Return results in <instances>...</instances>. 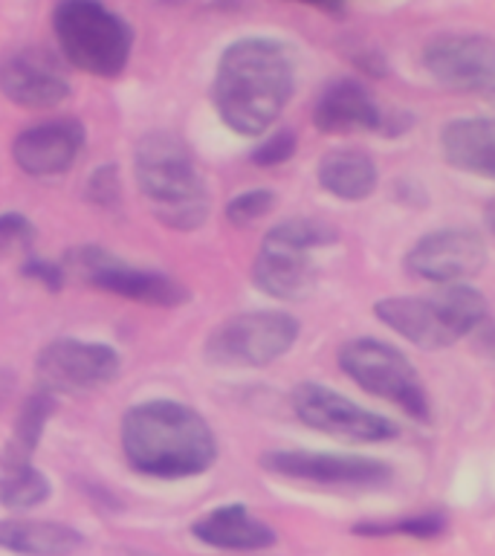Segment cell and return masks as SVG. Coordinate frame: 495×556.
I'll return each mask as SVG.
<instances>
[{"instance_id":"277c9868","label":"cell","mask_w":495,"mask_h":556,"mask_svg":"<svg viewBox=\"0 0 495 556\" xmlns=\"http://www.w3.org/2000/svg\"><path fill=\"white\" fill-rule=\"evenodd\" d=\"M373 316L394 333L426 351H441L475 333L486 319V299L475 287L446 285L432 295H389Z\"/></svg>"},{"instance_id":"484cf974","label":"cell","mask_w":495,"mask_h":556,"mask_svg":"<svg viewBox=\"0 0 495 556\" xmlns=\"http://www.w3.org/2000/svg\"><path fill=\"white\" fill-rule=\"evenodd\" d=\"M33 241L35 226L29 224V217L17 215V212L0 215V258H7L12 252H24V255H29Z\"/></svg>"},{"instance_id":"603a6c76","label":"cell","mask_w":495,"mask_h":556,"mask_svg":"<svg viewBox=\"0 0 495 556\" xmlns=\"http://www.w3.org/2000/svg\"><path fill=\"white\" fill-rule=\"evenodd\" d=\"M47 498H50V481L33 464L3 467L0 502L7 504L9 510H33V507L47 502Z\"/></svg>"},{"instance_id":"f1b7e54d","label":"cell","mask_w":495,"mask_h":556,"mask_svg":"<svg viewBox=\"0 0 495 556\" xmlns=\"http://www.w3.org/2000/svg\"><path fill=\"white\" fill-rule=\"evenodd\" d=\"M21 276L29 278V281H35V285L47 287V290H52V293H55V290H61V287H64V281H67V273H64V267H61V264L35 258L33 252H29L24 264H21Z\"/></svg>"},{"instance_id":"2e32d148","label":"cell","mask_w":495,"mask_h":556,"mask_svg":"<svg viewBox=\"0 0 495 556\" xmlns=\"http://www.w3.org/2000/svg\"><path fill=\"white\" fill-rule=\"evenodd\" d=\"M85 125L78 119L38 122L21 130L12 142V156L21 172L33 177H55L69 172L85 148Z\"/></svg>"},{"instance_id":"4316f807","label":"cell","mask_w":495,"mask_h":556,"mask_svg":"<svg viewBox=\"0 0 495 556\" xmlns=\"http://www.w3.org/2000/svg\"><path fill=\"white\" fill-rule=\"evenodd\" d=\"M295 154V134L293 130H278L267 137L255 151H252V163L261 168H272V165L287 163Z\"/></svg>"},{"instance_id":"9a60e30c","label":"cell","mask_w":495,"mask_h":556,"mask_svg":"<svg viewBox=\"0 0 495 556\" xmlns=\"http://www.w3.org/2000/svg\"><path fill=\"white\" fill-rule=\"evenodd\" d=\"M0 93L26 111H50L69 96V78L50 50L21 47L0 61Z\"/></svg>"},{"instance_id":"ac0fdd59","label":"cell","mask_w":495,"mask_h":556,"mask_svg":"<svg viewBox=\"0 0 495 556\" xmlns=\"http://www.w3.org/2000/svg\"><path fill=\"white\" fill-rule=\"evenodd\" d=\"M441 151L452 168L495 182V116L446 122L441 130Z\"/></svg>"},{"instance_id":"8992f818","label":"cell","mask_w":495,"mask_h":556,"mask_svg":"<svg viewBox=\"0 0 495 556\" xmlns=\"http://www.w3.org/2000/svg\"><path fill=\"white\" fill-rule=\"evenodd\" d=\"M337 243V229L310 217H290L272 226L252 264V281L261 293L281 302H302L313 293L319 269L313 252Z\"/></svg>"},{"instance_id":"8fae6325","label":"cell","mask_w":495,"mask_h":556,"mask_svg":"<svg viewBox=\"0 0 495 556\" xmlns=\"http://www.w3.org/2000/svg\"><path fill=\"white\" fill-rule=\"evenodd\" d=\"M116 348L85 339H55L38 354V380L50 394H85L119 377Z\"/></svg>"},{"instance_id":"83f0119b","label":"cell","mask_w":495,"mask_h":556,"mask_svg":"<svg viewBox=\"0 0 495 556\" xmlns=\"http://www.w3.org/2000/svg\"><path fill=\"white\" fill-rule=\"evenodd\" d=\"M87 198L93 200L96 206H113L119 200V172L113 165H102L90 174L87 182Z\"/></svg>"},{"instance_id":"1f68e13d","label":"cell","mask_w":495,"mask_h":556,"mask_svg":"<svg viewBox=\"0 0 495 556\" xmlns=\"http://www.w3.org/2000/svg\"><path fill=\"white\" fill-rule=\"evenodd\" d=\"M484 220H486V226H490V232L495 235V200H493V203H490V206H486Z\"/></svg>"},{"instance_id":"d6986e66","label":"cell","mask_w":495,"mask_h":556,"mask_svg":"<svg viewBox=\"0 0 495 556\" xmlns=\"http://www.w3.org/2000/svg\"><path fill=\"white\" fill-rule=\"evenodd\" d=\"M198 542L217 551H264L276 545V530L255 519L243 504H220L191 525Z\"/></svg>"},{"instance_id":"7c38bea8","label":"cell","mask_w":495,"mask_h":556,"mask_svg":"<svg viewBox=\"0 0 495 556\" xmlns=\"http://www.w3.org/2000/svg\"><path fill=\"white\" fill-rule=\"evenodd\" d=\"M261 467L278 478H290V481L321 486H356V490L389 484L391 476H394V469L385 460L310 450L267 452L261 458Z\"/></svg>"},{"instance_id":"6da1fadb","label":"cell","mask_w":495,"mask_h":556,"mask_svg":"<svg viewBox=\"0 0 495 556\" xmlns=\"http://www.w3.org/2000/svg\"><path fill=\"white\" fill-rule=\"evenodd\" d=\"M293 87L295 67L284 43L252 35L229 43L217 61L212 104L226 128L261 137L276 125Z\"/></svg>"},{"instance_id":"30bf717a","label":"cell","mask_w":495,"mask_h":556,"mask_svg":"<svg viewBox=\"0 0 495 556\" xmlns=\"http://www.w3.org/2000/svg\"><path fill=\"white\" fill-rule=\"evenodd\" d=\"M295 417L304 426H310L316 432L330 434V438H345V441L359 443H380L397 438V424H391L389 417L377 415L371 408L359 406L345 394L321 386V382H302L290 394Z\"/></svg>"},{"instance_id":"5bb4252c","label":"cell","mask_w":495,"mask_h":556,"mask_svg":"<svg viewBox=\"0 0 495 556\" xmlns=\"http://www.w3.org/2000/svg\"><path fill=\"white\" fill-rule=\"evenodd\" d=\"M486 267V243L475 229H434L406 252V269L432 285H460Z\"/></svg>"},{"instance_id":"44dd1931","label":"cell","mask_w":495,"mask_h":556,"mask_svg":"<svg viewBox=\"0 0 495 556\" xmlns=\"http://www.w3.org/2000/svg\"><path fill=\"white\" fill-rule=\"evenodd\" d=\"M316 177L328 194L356 203L371 198L377 189V163L363 148H333L321 156Z\"/></svg>"},{"instance_id":"7a4b0ae2","label":"cell","mask_w":495,"mask_h":556,"mask_svg":"<svg viewBox=\"0 0 495 556\" xmlns=\"http://www.w3.org/2000/svg\"><path fill=\"white\" fill-rule=\"evenodd\" d=\"M122 450L137 472L151 478H191L217 458L212 426L186 403L145 400L125 412Z\"/></svg>"},{"instance_id":"ba28073f","label":"cell","mask_w":495,"mask_h":556,"mask_svg":"<svg viewBox=\"0 0 495 556\" xmlns=\"http://www.w3.org/2000/svg\"><path fill=\"white\" fill-rule=\"evenodd\" d=\"M299 333V319L284 311L238 313L208 333L206 356L224 368H261L281 359Z\"/></svg>"},{"instance_id":"f546056e","label":"cell","mask_w":495,"mask_h":556,"mask_svg":"<svg viewBox=\"0 0 495 556\" xmlns=\"http://www.w3.org/2000/svg\"><path fill=\"white\" fill-rule=\"evenodd\" d=\"M12 386H15V377H12L7 368H0V406H3V400L12 394Z\"/></svg>"},{"instance_id":"4fadbf2b","label":"cell","mask_w":495,"mask_h":556,"mask_svg":"<svg viewBox=\"0 0 495 556\" xmlns=\"http://www.w3.org/2000/svg\"><path fill=\"white\" fill-rule=\"evenodd\" d=\"M423 67L446 90L495 96V41L484 35H437L426 43Z\"/></svg>"},{"instance_id":"4dcf8cb0","label":"cell","mask_w":495,"mask_h":556,"mask_svg":"<svg viewBox=\"0 0 495 556\" xmlns=\"http://www.w3.org/2000/svg\"><path fill=\"white\" fill-rule=\"evenodd\" d=\"M295 3H307V7L325 9V12H339L342 7V0H295Z\"/></svg>"},{"instance_id":"9c48e42d","label":"cell","mask_w":495,"mask_h":556,"mask_svg":"<svg viewBox=\"0 0 495 556\" xmlns=\"http://www.w3.org/2000/svg\"><path fill=\"white\" fill-rule=\"evenodd\" d=\"M64 273H67V278L73 276L96 287V290L122 295V299H130L137 304L180 307V304L189 302V290L180 281H174L165 273H154V269L130 267L102 247H81V250L67 252Z\"/></svg>"},{"instance_id":"5b68a950","label":"cell","mask_w":495,"mask_h":556,"mask_svg":"<svg viewBox=\"0 0 495 556\" xmlns=\"http://www.w3.org/2000/svg\"><path fill=\"white\" fill-rule=\"evenodd\" d=\"M52 33L64 59L96 78H119L134 50V29L102 0H59Z\"/></svg>"},{"instance_id":"d4e9b609","label":"cell","mask_w":495,"mask_h":556,"mask_svg":"<svg viewBox=\"0 0 495 556\" xmlns=\"http://www.w3.org/2000/svg\"><path fill=\"white\" fill-rule=\"evenodd\" d=\"M276 206V194L267 189H252L243 191L238 198H232L226 203V220L234 226H250L261 217H267Z\"/></svg>"},{"instance_id":"ffe728a7","label":"cell","mask_w":495,"mask_h":556,"mask_svg":"<svg viewBox=\"0 0 495 556\" xmlns=\"http://www.w3.org/2000/svg\"><path fill=\"white\" fill-rule=\"evenodd\" d=\"M81 547V533L61 521L0 519V551L17 556H67Z\"/></svg>"},{"instance_id":"7402d4cb","label":"cell","mask_w":495,"mask_h":556,"mask_svg":"<svg viewBox=\"0 0 495 556\" xmlns=\"http://www.w3.org/2000/svg\"><path fill=\"white\" fill-rule=\"evenodd\" d=\"M55 412V400L50 391H35L33 397H26L21 415H17L15 432L9 441L7 452H3V467H15V464H29L35 446L41 441L43 426Z\"/></svg>"},{"instance_id":"e0dca14e","label":"cell","mask_w":495,"mask_h":556,"mask_svg":"<svg viewBox=\"0 0 495 556\" xmlns=\"http://www.w3.org/2000/svg\"><path fill=\"white\" fill-rule=\"evenodd\" d=\"M391 116L371 99L354 78H337L330 81L313 104V125L321 134L347 137V134H368V130H385Z\"/></svg>"},{"instance_id":"cb8c5ba5","label":"cell","mask_w":495,"mask_h":556,"mask_svg":"<svg viewBox=\"0 0 495 556\" xmlns=\"http://www.w3.org/2000/svg\"><path fill=\"white\" fill-rule=\"evenodd\" d=\"M446 530V519L441 513H420L408 519L394 521H365L356 525V536H415V539H434Z\"/></svg>"},{"instance_id":"52a82bcc","label":"cell","mask_w":495,"mask_h":556,"mask_svg":"<svg viewBox=\"0 0 495 556\" xmlns=\"http://www.w3.org/2000/svg\"><path fill=\"white\" fill-rule=\"evenodd\" d=\"M339 368L359 389H365L373 397L389 400L399 412H406L408 417H415L420 424L432 415L423 382L417 377L411 359L399 348L371 337L351 339L339 351Z\"/></svg>"},{"instance_id":"3957f363","label":"cell","mask_w":495,"mask_h":556,"mask_svg":"<svg viewBox=\"0 0 495 556\" xmlns=\"http://www.w3.org/2000/svg\"><path fill=\"white\" fill-rule=\"evenodd\" d=\"M134 163L139 189L156 220L177 232H191L206 224L212 206L208 186L180 139L174 134H148L139 139Z\"/></svg>"}]
</instances>
